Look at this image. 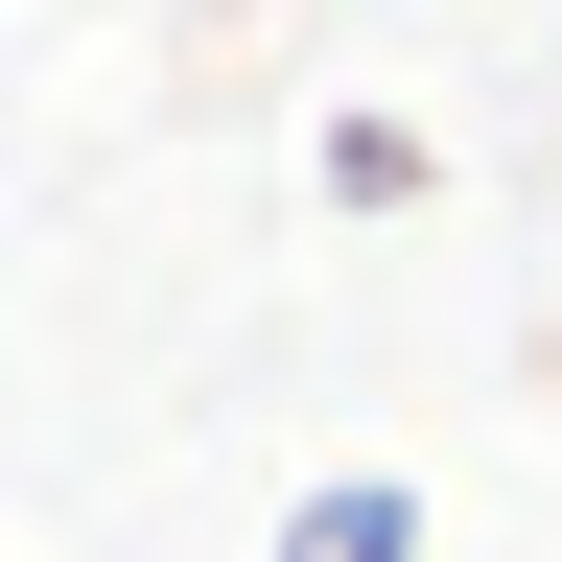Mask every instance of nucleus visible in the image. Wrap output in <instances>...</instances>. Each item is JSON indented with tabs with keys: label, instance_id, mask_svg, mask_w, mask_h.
<instances>
[{
	"label": "nucleus",
	"instance_id": "f03ea898",
	"mask_svg": "<svg viewBox=\"0 0 562 562\" xmlns=\"http://www.w3.org/2000/svg\"><path fill=\"white\" fill-rule=\"evenodd\" d=\"M446 165H422V117H328V211H422Z\"/></svg>",
	"mask_w": 562,
	"mask_h": 562
},
{
	"label": "nucleus",
	"instance_id": "f257e3e1",
	"mask_svg": "<svg viewBox=\"0 0 562 562\" xmlns=\"http://www.w3.org/2000/svg\"><path fill=\"white\" fill-rule=\"evenodd\" d=\"M281 562H422V492H398V469H328V492H281Z\"/></svg>",
	"mask_w": 562,
	"mask_h": 562
}]
</instances>
